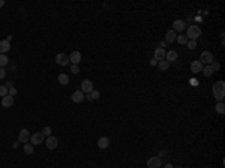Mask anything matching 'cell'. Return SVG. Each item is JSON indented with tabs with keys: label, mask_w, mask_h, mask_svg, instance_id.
Returning <instances> with one entry per match:
<instances>
[{
	"label": "cell",
	"mask_w": 225,
	"mask_h": 168,
	"mask_svg": "<svg viewBox=\"0 0 225 168\" xmlns=\"http://www.w3.org/2000/svg\"><path fill=\"white\" fill-rule=\"evenodd\" d=\"M213 95H215V99L218 102H222L225 98V83L224 81H218V83H215L213 84Z\"/></svg>",
	"instance_id": "cell-1"
},
{
	"label": "cell",
	"mask_w": 225,
	"mask_h": 168,
	"mask_svg": "<svg viewBox=\"0 0 225 168\" xmlns=\"http://www.w3.org/2000/svg\"><path fill=\"white\" fill-rule=\"evenodd\" d=\"M200 35H201V27L197 26V24H191V26L186 29V35H185V36L191 41H197Z\"/></svg>",
	"instance_id": "cell-2"
},
{
	"label": "cell",
	"mask_w": 225,
	"mask_h": 168,
	"mask_svg": "<svg viewBox=\"0 0 225 168\" xmlns=\"http://www.w3.org/2000/svg\"><path fill=\"white\" fill-rule=\"evenodd\" d=\"M200 62L203 63V66H207V65H212L215 62V56L212 51H203L201 56H200Z\"/></svg>",
	"instance_id": "cell-3"
},
{
	"label": "cell",
	"mask_w": 225,
	"mask_h": 168,
	"mask_svg": "<svg viewBox=\"0 0 225 168\" xmlns=\"http://www.w3.org/2000/svg\"><path fill=\"white\" fill-rule=\"evenodd\" d=\"M146 164H147V168H161L162 161H161L159 156H150Z\"/></svg>",
	"instance_id": "cell-4"
},
{
	"label": "cell",
	"mask_w": 225,
	"mask_h": 168,
	"mask_svg": "<svg viewBox=\"0 0 225 168\" xmlns=\"http://www.w3.org/2000/svg\"><path fill=\"white\" fill-rule=\"evenodd\" d=\"M56 63L59 66H68L69 65V56L65 53H59L56 56Z\"/></svg>",
	"instance_id": "cell-5"
},
{
	"label": "cell",
	"mask_w": 225,
	"mask_h": 168,
	"mask_svg": "<svg viewBox=\"0 0 225 168\" xmlns=\"http://www.w3.org/2000/svg\"><path fill=\"white\" fill-rule=\"evenodd\" d=\"M44 141H45V137L42 135V132H36V134L30 135V144H33V146L42 144Z\"/></svg>",
	"instance_id": "cell-6"
},
{
	"label": "cell",
	"mask_w": 225,
	"mask_h": 168,
	"mask_svg": "<svg viewBox=\"0 0 225 168\" xmlns=\"http://www.w3.org/2000/svg\"><path fill=\"white\" fill-rule=\"evenodd\" d=\"M92 90H95L93 89V83L90 80H83V83H81V92L84 95H89Z\"/></svg>",
	"instance_id": "cell-7"
},
{
	"label": "cell",
	"mask_w": 225,
	"mask_h": 168,
	"mask_svg": "<svg viewBox=\"0 0 225 168\" xmlns=\"http://www.w3.org/2000/svg\"><path fill=\"white\" fill-rule=\"evenodd\" d=\"M18 141L21 144H26L27 141H30V132H29L27 129H21L20 132H18Z\"/></svg>",
	"instance_id": "cell-8"
},
{
	"label": "cell",
	"mask_w": 225,
	"mask_h": 168,
	"mask_svg": "<svg viewBox=\"0 0 225 168\" xmlns=\"http://www.w3.org/2000/svg\"><path fill=\"white\" fill-rule=\"evenodd\" d=\"M45 146L48 147V150H54V149H57V146H59V140H57L56 137H47Z\"/></svg>",
	"instance_id": "cell-9"
},
{
	"label": "cell",
	"mask_w": 225,
	"mask_h": 168,
	"mask_svg": "<svg viewBox=\"0 0 225 168\" xmlns=\"http://www.w3.org/2000/svg\"><path fill=\"white\" fill-rule=\"evenodd\" d=\"M185 29H186V24H185V21L183 20H176L174 23H173V30L177 33V32H183Z\"/></svg>",
	"instance_id": "cell-10"
},
{
	"label": "cell",
	"mask_w": 225,
	"mask_h": 168,
	"mask_svg": "<svg viewBox=\"0 0 225 168\" xmlns=\"http://www.w3.org/2000/svg\"><path fill=\"white\" fill-rule=\"evenodd\" d=\"M71 98H72V102H75V104H81L86 96H84V93H83L81 90H75Z\"/></svg>",
	"instance_id": "cell-11"
},
{
	"label": "cell",
	"mask_w": 225,
	"mask_h": 168,
	"mask_svg": "<svg viewBox=\"0 0 225 168\" xmlns=\"http://www.w3.org/2000/svg\"><path fill=\"white\" fill-rule=\"evenodd\" d=\"M69 62H71L72 65H78V63L81 62V53H80V51H72L71 56H69Z\"/></svg>",
	"instance_id": "cell-12"
},
{
	"label": "cell",
	"mask_w": 225,
	"mask_h": 168,
	"mask_svg": "<svg viewBox=\"0 0 225 168\" xmlns=\"http://www.w3.org/2000/svg\"><path fill=\"white\" fill-rule=\"evenodd\" d=\"M191 71H192V74H200L203 71V63L200 60H194L191 63Z\"/></svg>",
	"instance_id": "cell-13"
},
{
	"label": "cell",
	"mask_w": 225,
	"mask_h": 168,
	"mask_svg": "<svg viewBox=\"0 0 225 168\" xmlns=\"http://www.w3.org/2000/svg\"><path fill=\"white\" fill-rule=\"evenodd\" d=\"M98 147L101 149V150L108 149L110 147V138L108 137H101V138L98 140Z\"/></svg>",
	"instance_id": "cell-14"
},
{
	"label": "cell",
	"mask_w": 225,
	"mask_h": 168,
	"mask_svg": "<svg viewBox=\"0 0 225 168\" xmlns=\"http://www.w3.org/2000/svg\"><path fill=\"white\" fill-rule=\"evenodd\" d=\"M165 54H167V51H165L164 48H156V50H155V53H153V56H155V57H153V59H156V60H165Z\"/></svg>",
	"instance_id": "cell-15"
},
{
	"label": "cell",
	"mask_w": 225,
	"mask_h": 168,
	"mask_svg": "<svg viewBox=\"0 0 225 168\" xmlns=\"http://www.w3.org/2000/svg\"><path fill=\"white\" fill-rule=\"evenodd\" d=\"M14 105V98L12 96H5V98H2V107L3 108H11Z\"/></svg>",
	"instance_id": "cell-16"
},
{
	"label": "cell",
	"mask_w": 225,
	"mask_h": 168,
	"mask_svg": "<svg viewBox=\"0 0 225 168\" xmlns=\"http://www.w3.org/2000/svg\"><path fill=\"white\" fill-rule=\"evenodd\" d=\"M11 50V42H8L6 39L0 41V54H6Z\"/></svg>",
	"instance_id": "cell-17"
},
{
	"label": "cell",
	"mask_w": 225,
	"mask_h": 168,
	"mask_svg": "<svg viewBox=\"0 0 225 168\" xmlns=\"http://www.w3.org/2000/svg\"><path fill=\"white\" fill-rule=\"evenodd\" d=\"M176 38H177V33H176L174 30H168L167 35H165V42H167V44H171V42L176 41Z\"/></svg>",
	"instance_id": "cell-18"
},
{
	"label": "cell",
	"mask_w": 225,
	"mask_h": 168,
	"mask_svg": "<svg viewBox=\"0 0 225 168\" xmlns=\"http://www.w3.org/2000/svg\"><path fill=\"white\" fill-rule=\"evenodd\" d=\"M177 51H174V50H171V51H168V53L165 54V60L168 62V63H171V62L177 60Z\"/></svg>",
	"instance_id": "cell-19"
},
{
	"label": "cell",
	"mask_w": 225,
	"mask_h": 168,
	"mask_svg": "<svg viewBox=\"0 0 225 168\" xmlns=\"http://www.w3.org/2000/svg\"><path fill=\"white\" fill-rule=\"evenodd\" d=\"M57 81L60 83L62 86H68L69 84V75L68 74H60L57 77Z\"/></svg>",
	"instance_id": "cell-20"
},
{
	"label": "cell",
	"mask_w": 225,
	"mask_h": 168,
	"mask_svg": "<svg viewBox=\"0 0 225 168\" xmlns=\"http://www.w3.org/2000/svg\"><path fill=\"white\" fill-rule=\"evenodd\" d=\"M86 98H87L89 101H95V99H99V98H101V93H99L98 90H92L89 93V96H86Z\"/></svg>",
	"instance_id": "cell-21"
},
{
	"label": "cell",
	"mask_w": 225,
	"mask_h": 168,
	"mask_svg": "<svg viewBox=\"0 0 225 168\" xmlns=\"http://www.w3.org/2000/svg\"><path fill=\"white\" fill-rule=\"evenodd\" d=\"M23 150H24V153L26 155H32L33 153V144H23Z\"/></svg>",
	"instance_id": "cell-22"
},
{
	"label": "cell",
	"mask_w": 225,
	"mask_h": 168,
	"mask_svg": "<svg viewBox=\"0 0 225 168\" xmlns=\"http://www.w3.org/2000/svg\"><path fill=\"white\" fill-rule=\"evenodd\" d=\"M176 41H177L179 44H180V45H186V44H188V38H186V36H185V35H177V38H176Z\"/></svg>",
	"instance_id": "cell-23"
},
{
	"label": "cell",
	"mask_w": 225,
	"mask_h": 168,
	"mask_svg": "<svg viewBox=\"0 0 225 168\" xmlns=\"http://www.w3.org/2000/svg\"><path fill=\"white\" fill-rule=\"evenodd\" d=\"M204 77H212L213 75V69L210 68V65H207V66H203V71H201Z\"/></svg>",
	"instance_id": "cell-24"
},
{
	"label": "cell",
	"mask_w": 225,
	"mask_h": 168,
	"mask_svg": "<svg viewBox=\"0 0 225 168\" xmlns=\"http://www.w3.org/2000/svg\"><path fill=\"white\" fill-rule=\"evenodd\" d=\"M215 110H216V113H218V114H224L225 113L224 102H218V104H216V107H215Z\"/></svg>",
	"instance_id": "cell-25"
},
{
	"label": "cell",
	"mask_w": 225,
	"mask_h": 168,
	"mask_svg": "<svg viewBox=\"0 0 225 168\" xmlns=\"http://www.w3.org/2000/svg\"><path fill=\"white\" fill-rule=\"evenodd\" d=\"M8 63H9V59L6 54H0V68H5Z\"/></svg>",
	"instance_id": "cell-26"
},
{
	"label": "cell",
	"mask_w": 225,
	"mask_h": 168,
	"mask_svg": "<svg viewBox=\"0 0 225 168\" xmlns=\"http://www.w3.org/2000/svg\"><path fill=\"white\" fill-rule=\"evenodd\" d=\"M158 66H159L161 71H167V69L170 68V63L167 60H161V62H158Z\"/></svg>",
	"instance_id": "cell-27"
},
{
	"label": "cell",
	"mask_w": 225,
	"mask_h": 168,
	"mask_svg": "<svg viewBox=\"0 0 225 168\" xmlns=\"http://www.w3.org/2000/svg\"><path fill=\"white\" fill-rule=\"evenodd\" d=\"M41 132H42V135H44V137H51V128H50V126H45Z\"/></svg>",
	"instance_id": "cell-28"
},
{
	"label": "cell",
	"mask_w": 225,
	"mask_h": 168,
	"mask_svg": "<svg viewBox=\"0 0 225 168\" xmlns=\"http://www.w3.org/2000/svg\"><path fill=\"white\" fill-rule=\"evenodd\" d=\"M186 45H188V48H189V50H195V48H197V41H191V39H189Z\"/></svg>",
	"instance_id": "cell-29"
},
{
	"label": "cell",
	"mask_w": 225,
	"mask_h": 168,
	"mask_svg": "<svg viewBox=\"0 0 225 168\" xmlns=\"http://www.w3.org/2000/svg\"><path fill=\"white\" fill-rule=\"evenodd\" d=\"M0 96H2V98L8 96V87L6 86H0Z\"/></svg>",
	"instance_id": "cell-30"
},
{
	"label": "cell",
	"mask_w": 225,
	"mask_h": 168,
	"mask_svg": "<svg viewBox=\"0 0 225 168\" xmlns=\"http://www.w3.org/2000/svg\"><path fill=\"white\" fill-rule=\"evenodd\" d=\"M210 68L213 69V72H216V71H219L221 69V63H218V62H213L210 65Z\"/></svg>",
	"instance_id": "cell-31"
},
{
	"label": "cell",
	"mask_w": 225,
	"mask_h": 168,
	"mask_svg": "<svg viewBox=\"0 0 225 168\" xmlns=\"http://www.w3.org/2000/svg\"><path fill=\"white\" fill-rule=\"evenodd\" d=\"M71 72L72 74H80V68H78V65H71Z\"/></svg>",
	"instance_id": "cell-32"
},
{
	"label": "cell",
	"mask_w": 225,
	"mask_h": 168,
	"mask_svg": "<svg viewBox=\"0 0 225 168\" xmlns=\"http://www.w3.org/2000/svg\"><path fill=\"white\" fill-rule=\"evenodd\" d=\"M8 95L14 98L15 95H17V89H15V87H11V89H8Z\"/></svg>",
	"instance_id": "cell-33"
},
{
	"label": "cell",
	"mask_w": 225,
	"mask_h": 168,
	"mask_svg": "<svg viewBox=\"0 0 225 168\" xmlns=\"http://www.w3.org/2000/svg\"><path fill=\"white\" fill-rule=\"evenodd\" d=\"M6 69L5 68H0V80H3V78H6Z\"/></svg>",
	"instance_id": "cell-34"
},
{
	"label": "cell",
	"mask_w": 225,
	"mask_h": 168,
	"mask_svg": "<svg viewBox=\"0 0 225 168\" xmlns=\"http://www.w3.org/2000/svg\"><path fill=\"white\" fill-rule=\"evenodd\" d=\"M168 155V152H167V150H161V152H159V158H161V159H162V158H165V156Z\"/></svg>",
	"instance_id": "cell-35"
},
{
	"label": "cell",
	"mask_w": 225,
	"mask_h": 168,
	"mask_svg": "<svg viewBox=\"0 0 225 168\" xmlns=\"http://www.w3.org/2000/svg\"><path fill=\"white\" fill-rule=\"evenodd\" d=\"M5 86H6L8 89H11V87H14V83H12V81H8V83L5 84Z\"/></svg>",
	"instance_id": "cell-36"
},
{
	"label": "cell",
	"mask_w": 225,
	"mask_h": 168,
	"mask_svg": "<svg viewBox=\"0 0 225 168\" xmlns=\"http://www.w3.org/2000/svg\"><path fill=\"white\" fill-rule=\"evenodd\" d=\"M20 144H21V143H20V141H17V143H14V149H18V147H20Z\"/></svg>",
	"instance_id": "cell-37"
},
{
	"label": "cell",
	"mask_w": 225,
	"mask_h": 168,
	"mask_svg": "<svg viewBox=\"0 0 225 168\" xmlns=\"http://www.w3.org/2000/svg\"><path fill=\"white\" fill-rule=\"evenodd\" d=\"M164 168H174V167H173V164H170V162H168V164H165Z\"/></svg>",
	"instance_id": "cell-38"
},
{
	"label": "cell",
	"mask_w": 225,
	"mask_h": 168,
	"mask_svg": "<svg viewBox=\"0 0 225 168\" xmlns=\"http://www.w3.org/2000/svg\"><path fill=\"white\" fill-rule=\"evenodd\" d=\"M164 47H167V42H165V41H162V42H161V47H159V48H164Z\"/></svg>",
	"instance_id": "cell-39"
},
{
	"label": "cell",
	"mask_w": 225,
	"mask_h": 168,
	"mask_svg": "<svg viewBox=\"0 0 225 168\" xmlns=\"http://www.w3.org/2000/svg\"><path fill=\"white\" fill-rule=\"evenodd\" d=\"M156 59H152V62H150V65H156Z\"/></svg>",
	"instance_id": "cell-40"
},
{
	"label": "cell",
	"mask_w": 225,
	"mask_h": 168,
	"mask_svg": "<svg viewBox=\"0 0 225 168\" xmlns=\"http://www.w3.org/2000/svg\"><path fill=\"white\" fill-rule=\"evenodd\" d=\"M6 41H8V42H11V41H12V35H9V36L6 38Z\"/></svg>",
	"instance_id": "cell-41"
},
{
	"label": "cell",
	"mask_w": 225,
	"mask_h": 168,
	"mask_svg": "<svg viewBox=\"0 0 225 168\" xmlns=\"http://www.w3.org/2000/svg\"><path fill=\"white\" fill-rule=\"evenodd\" d=\"M5 6V0H0V8Z\"/></svg>",
	"instance_id": "cell-42"
},
{
	"label": "cell",
	"mask_w": 225,
	"mask_h": 168,
	"mask_svg": "<svg viewBox=\"0 0 225 168\" xmlns=\"http://www.w3.org/2000/svg\"><path fill=\"white\" fill-rule=\"evenodd\" d=\"M179 168H182V167H179Z\"/></svg>",
	"instance_id": "cell-43"
}]
</instances>
